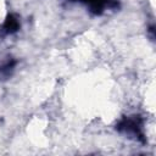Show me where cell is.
Listing matches in <instances>:
<instances>
[{"label":"cell","mask_w":156,"mask_h":156,"mask_svg":"<svg viewBox=\"0 0 156 156\" xmlns=\"http://www.w3.org/2000/svg\"><path fill=\"white\" fill-rule=\"evenodd\" d=\"M18 26H20L18 21L13 16H10L6 20V22L4 23V29H5L6 33H12V32H16L18 29Z\"/></svg>","instance_id":"1"}]
</instances>
